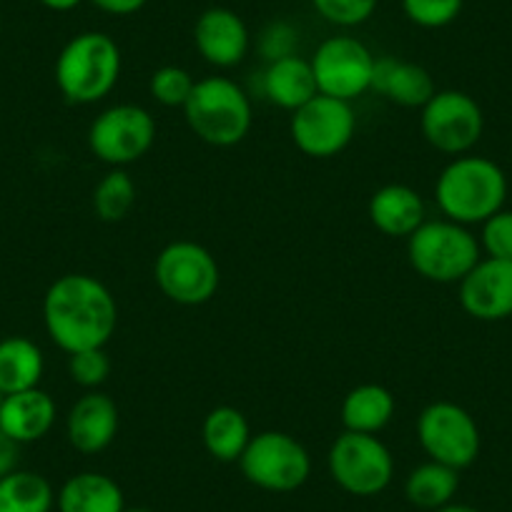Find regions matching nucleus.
<instances>
[{"label":"nucleus","mask_w":512,"mask_h":512,"mask_svg":"<svg viewBox=\"0 0 512 512\" xmlns=\"http://www.w3.org/2000/svg\"><path fill=\"white\" fill-rule=\"evenodd\" d=\"M156 141V118L136 103H116L93 118L88 128V149L103 164L123 169L136 164Z\"/></svg>","instance_id":"1a4fd4ad"},{"label":"nucleus","mask_w":512,"mask_h":512,"mask_svg":"<svg viewBox=\"0 0 512 512\" xmlns=\"http://www.w3.org/2000/svg\"><path fill=\"white\" fill-rule=\"evenodd\" d=\"M507 176L500 164L485 156H455L440 171L435 184V201L442 216L462 226L482 224L505 209Z\"/></svg>","instance_id":"f03ea898"},{"label":"nucleus","mask_w":512,"mask_h":512,"mask_svg":"<svg viewBox=\"0 0 512 512\" xmlns=\"http://www.w3.org/2000/svg\"><path fill=\"white\" fill-rule=\"evenodd\" d=\"M136 181L126 169H111L93 189V211L106 224L123 221L136 206Z\"/></svg>","instance_id":"bb28decb"},{"label":"nucleus","mask_w":512,"mask_h":512,"mask_svg":"<svg viewBox=\"0 0 512 512\" xmlns=\"http://www.w3.org/2000/svg\"><path fill=\"white\" fill-rule=\"evenodd\" d=\"M332 480L354 497H374L392 485L395 457L377 435L344 430L327 455Z\"/></svg>","instance_id":"6e6552de"},{"label":"nucleus","mask_w":512,"mask_h":512,"mask_svg":"<svg viewBox=\"0 0 512 512\" xmlns=\"http://www.w3.org/2000/svg\"><path fill=\"white\" fill-rule=\"evenodd\" d=\"M292 141L304 156L332 159L339 156L357 134V116L349 101L317 93L309 103L292 113Z\"/></svg>","instance_id":"f8f14e48"},{"label":"nucleus","mask_w":512,"mask_h":512,"mask_svg":"<svg viewBox=\"0 0 512 512\" xmlns=\"http://www.w3.org/2000/svg\"><path fill=\"white\" fill-rule=\"evenodd\" d=\"M372 91L402 108H425L437 93L430 71L420 63L400 61L395 56H379L374 61Z\"/></svg>","instance_id":"a211bd4d"},{"label":"nucleus","mask_w":512,"mask_h":512,"mask_svg":"<svg viewBox=\"0 0 512 512\" xmlns=\"http://www.w3.org/2000/svg\"><path fill=\"white\" fill-rule=\"evenodd\" d=\"M420 111L422 136L440 154L465 156L482 139L485 113L470 93L455 88L437 91Z\"/></svg>","instance_id":"9b49d317"},{"label":"nucleus","mask_w":512,"mask_h":512,"mask_svg":"<svg viewBox=\"0 0 512 512\" xmlns=\"http://www.w3.org/2000/svg\"><path fill=\"white\" fill-rule=\"evenodd\" d=\"M374 56L362 41L352 36H332L312 56L317 91L324 96L349 101L372 91Z\"/></svg>","instance_id":"ddd939ff"},{"label":"nucleus","mask_w":512,"mask_h":512,"mask_svg":"<svg viewBox=\"0 0 512 512\" xmlns=\"http://www.w3.org/2000/svg\"><path fill=\"white\" fill-rule=\"evenodd\" d=\"M123 512H151V510H146V507H126Z\"/></svg>","instance_id":"4c0bfd02"},{"label":"nucleus","mask_w":512,"mask_h":512,"mask_svg":"<svg viewBox=\"0 0 512 512\" xmlns=\"http://www.w3.org/2000/svg\"><path fill=\"white\" fill-rule=\"evenodd\" d=\"M457 490H460V472L432 460L415 467L405 480L407 502L430 512L455 502Z\"/></svg>","instance_id":"393cba45"},{"label":"nucleus","mask_w":512,"mask_h":512,"mask_svg":"<svg viewBox=\"0 0 512 512\" xmlns=\"http://www.w3.org/2000/svg\"><path fill=\"white\" fill-rule=\"evenodd\" d=\"M68 374L83 390H98L111 374V359L106 349H86V352L68 354Z\"/></svg>","instance_id":"c756f323"},{"label":"nucleus","mask_w":512,"mask_h":512,"mask_svg":"<svg viewBox=\"0 0 512 512\" xmlns=\"http://www.w3.org/2000/svg\"><path fill=\"white\" fill-rule=\"evenodd\" d=\"M462 6H465V0H402L407 21L427 28V31H437V28L455 23L462 13Z\"/></svg>","instance_id":"c85d7f7f"},{"label":"nucleus","mask_w":512,"mask_h":512,"mask_svg":"<svg viewBox=\"0 0 512 512\" xmlns=\"http://www.w3.org/2000/svg\"><path fill=\"white\" fill-rule=\"evenodd\" d=\"M53 78L68 103L103 101L121 78V48L108 33H78L58 53Z\"/></svg>","instance_id":"7ed1b4c3"},{"label":"nucleus","mask_w":512,"mask_h":512,"mask_svg":"<svg viewBox=\"0 0 512 512\" xmlns=\"http://www.w3.org/2000/svg\"><path fill=\"white\" fill-rule=\"evenodd\" d=\"M297 43H299V33L294 31L292 23L274 21L262 31V38H259V51H262L264 61L272 63V61H279V58L297 56Z\"/></svg>","instance_id":"473e14b6"},{"label":"nucleus","mask_w":512,"mask_h":512,"mask_svg":"<svg viewBox=\"0 0 512 512\" xmlns=\"http://www.w3.org/2000/svg\"><path fill=\"white\" fill-rule=\"evenodd\" d=\"M58 417L56 400L41 387L3 395L0 400V430L18 445L43 440L53 430Z\"/></svg>","instance_id":"f3484780"},{"label":"nucleus","mask_w":512,"mask_h":512,"mask_svg":"<svg viewBox=\"0 0 512 512\" xmlns=\"http://www.w3.org/2000/svg\"><path fill=\"white\" fill-rule=\"evenodd\" d=\"M417 442L432 462L462 472L480 457L482 437L475 417L457 402H430L417 417Z\"/></svg>","instance_id":"9d476101"},{"label":"nucleus","mask_w":512,"mask_h":512,"mask_svg":"<svg viewBox=\"0 0 512 512\" xmlns=\"http://www.w3.org/2000/svg\"><path fill=\"white\" fill-rule=\"evenodd\" d=\"M435 512H480V510L472 505H465V502H450V505L440 507V510H435Z\"/></svg>","instance_id":"e433bc0d"},{"label":"nucleus","mask_w":512,"mask_h":512,"mask_svg":"<svg viewBox=\"0 0 512 512\" xmlns=\"http://www.w3.org/2000/svg\"><path fill=\"white\" fill-rule=\"evenodd\" d=\"M121 415L118 405L101 390H88L78 397L66 417V437L81 455H98L116 440Z\"/></svg>","instance_id":"dca6fc26"},{"label":"nucleus","mask_w":512,"mask_h":512,"mask_svg":"<svg viewBox=\"0 0 512 512\" xmlns=\"http://www.w3.org/2000/svg\"><path fill=\"white\" fill-rule=\"evenodd\" d=\"M397 400L384 384L364 382L352 387L344 395L339 417L347 432H362V435H379L395 417Z\"/></svg>","instance_id":"412c9836"},{"label":"nucleus","mask_w":512,"mask_h":512,"mask_svg":"<svg viewBox=\"0 0 512 512\" xmlns=\"http://www.w3.org/2000/svg\"><path fill=\"white\" fill-rule=\"evenodd\" d=\"M262 93L269 103L294 113L319 93L312 63L302 56H287L267 63L262 73Z\"/></svg>","instance_id":"aec40b11"},{"label":"nucleus","mask_w":512,"mask_h":512,"mask_svg":"<svg viewBox=\"0 0 512 512\" xmlns=\"http://www.w3.org/2000/svg\"><path fill=\"white\" fill-rule=\"evenodd\" d=\"M43 372H46V357L33 339H0V392L3 395L41 387Z\"/></svg>","instance_id":"5701e85b"},{"label":"nucleus","mask_w":512,"mask_h":512,"mask_svg":"<svg viewBox=\"0 0 512 512\" xmlns=\"http://www.w3.org/2000/svg\"><path fill=\"white\" fill-rule=\"evenodd\" d=\"M83 0H41V6H46L48 11H56V13H68L73 8L81 6Z\"/></svg>","instance_id":"c9c22d12"},{"label":"nucleus","mask_w":512,"mask_h":512,"mask_svg":"<svg viewBox=\"0 0 512 512\" xmlns=\"http://www.w3.org/2000/svg\"><path fill=\"white\" fill-rule=\"evenodd\" d=\"M407 259L427 282L460 284L482 259L477 236L467 226L450 219L425 221L407 236Z\"/></svg>","instance_id":"39448f33"},{"label":"nucleus","mask_w":512,"mask_h":512,"mask_svg":"<svg viewBox=\"0 0 512 512\" xmlns=\"http://www.w3.org/2000/svg\"><path fill=\"white\" fill-rule=\"evenodd\" d=\"M477 241L490 259L512 262V211L500 209L490 219L482 221V234Z\"/></svg>","instance_id":"2f4dec72"},{"label":"nucleus","mask_w":512,"mask_h":512,"mask_svg":"<svg viewBox=\"0 0 512 512\" xmlns=\"http://www.w3.org/2000/svg\"><path fill=\"white\" fill-rule=\"evenodd\" d=\"M154 279L169 302L181 307H201L219 292L221 272L214 254L206 246L179 239L159 251Z\"/></svg>","instance_id":"0eeeda50"},{"label":"nucleus","mask_w":512,"mask_h":512,"mask_svg":"<svg viewBox=\"0 0 512 512\" xmlns=\"http://www.w3.org/2000/svg\"><path fill=\"white\" fill-rule=\"evenodd\" d=\"M98 11L108 13V16H134L149 0H88Z\"/></svg>","instance_id":"f704fd0d"},{"label":"nucleus","mask_w":512,"mask_h":512,"mask_svg":"<svg viewBox=\"0 0 512 512\" xmlns=\"http://www.w3.org/2000/svg\"><path fill=\"white\" fill-rule=\"evenodd\" d=\"M43 324L66 354L106 349L118 327L116 297L91 274H63L43 297Z\"/></svg>","instance_id":"f257e3e1"},{"label":"nucleus","mask_w":512,"mask_h":512,"mask_svg":"<svg viewBox=\"0 0 512 512\" xmlns=\"http://www.w3.org/2000/svg\"><path fill=\"white\" fill-rule=\"evenodd\" d=\"M460 307L477 322L512 317V262L480 259L460 284Z\"/></svg>","instance_id":"4468645a"},{"label":"nucleus","mask_w":512,"mask_h":512,"mask_svg":"<svg viewBox=\"0 0 512 512\" xmlns=\"http://www.w3.org/2000/svg\"><path fill=\"white\" fill-rule=\"evenodd\" d=\"M194 86V76L181 66H161L149 78L151 98L166 108H184Z\"/></svg>","instance_id":"cd10ccee"},{"label":"nucleus","mask_w":512,"mask_h":512,"mask_svg":"<svg viewBox=\"0 0 512 512\" xmlns=\"http://www.w3.org/2000/svg\"><path fill=\"white\" fill-rule=\"evenodd\" d=\"M251 440L249 420L231 405H219L204 417L201 442L216 462H239Z\"/></svg>","instance_id":"b1692460"},{"label":"nucleus","mask_w":512,"mask_h":512,"mask_svg":"<svg viewBox=\"0 0 512 512\" xmlns=\"http://www.w3.org/2000/svg\"><path fill=\"white\" fill-rule=\"evenodd\" d=\"M367 214L374 229L395 239H407L427 221L425 201L412 186L405 184H387L374 191Z\"/></svg>","instance_id":"6ab92c4d"},{"label":"nucleus","mask_w":512,"mask_h":512,"mask_svg":"<svg viewBox=\"0 0 512 512\" xmlns=\"http://www.w3.org/2000/svg\"><path fill=\"white\" fill-rule=\"evenodd\" d=\"M194 46L214 68H234L246 58L251 46L244 18L231 8H206L194 23Z\"/></svg>","instance_id":"2eb2a0df"},{"label":"nucleus","mask_w":512,"mask_h":512,"mask_svg":"<svg viewBox=\"0 0 512 512\" xmlns=\"http://www.w3.org/2000/svg\"><path fill=\"white\" fill-rule=\"evenodd\" d=\"M184 118L196 139L216 149H229L249 136L254 113L249 93L239 83L226 76H209L196 81Z\"/></svg>","instance_id":"20e7f679"},{"label":"nucleus","mask_w":512,"mask_h":512,"mask_svg":"<svg viewBox=\"0 0 512 512\" xmlns=\"http://www.w3.org/2000/svg\"><path fill=\"white\" fill-rule=\"evenodd\" d=\"M56 507L53 485L33 470H21L0 480V512H51Z\"/></svg>","instance_id":"a878e982"},{"label":"nucleus","mask_w":512,"mask_h":512,"mask_svg":"<svg viewBox=\"0 0 512 512\" xmlns=\"http://www.w3.org/2000/svg\"><path fill=\"white\" fill-rule=\"evenodd\" d=\"M246 482L264 492H294L312 475V457L307 447L289 432L264 430L251 435L239 460Z\"/></svg>","instance_id":"423d86ee"},{"label":"nucleus","mask_w":512,"mask_h":512,"mask_svg":"<svg viewBox=\"0 0 512 512\" xmlns=\"http://www.w3.org/2000/svg\"><path fill=\"white\" fill-rule=\"evenodd\" d=\"M0 400H3V392H0Z\"/></svg>","instance_id":"58836bf2"},{"label":"nucleus","mask_w":512,"mask_h":512,"mask_svg":"<svg viewBox=\"0 0 512 512\" xmlns=\"http://www.w3.org/2000/svg\"><path fill=\"white\" fill-rule=\"evenodd\" d=\"M58 512H123L126 497L121 485L103 472H76L56 495Z\"/></svg>","instance_id":"4be33fe9"},{"label":"nucleus","mask_w":512,"mask_h":512,"mask_svg":"<svg viewBox=\"0 0 512 512\" xmlns=\"http://www.w3.org/2000/svg\"><path fill=\"white\" fill-rule=\"evenodd\" d=\"M379 0H312L314 11L332 26L354 28L367 23L377 11Z\"/></svg>","instance_id":"7c9ffc66"},{"label":"nucleus","mask_w":512,"mask_h":512,"mask_svg":"<svg viewBox=\"0 0 512 512\" xmlns=\"http://www.w3.org/2000/svg\"><path fill=\"white\" fill-rule=\"evenodd\" d=\"M21 447L16 440L0 430V480L11 472L18 470V460H21Z\"/></svg>","instance_id":"72a5a7b5"}]
</instances>
